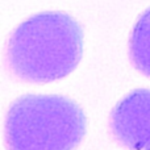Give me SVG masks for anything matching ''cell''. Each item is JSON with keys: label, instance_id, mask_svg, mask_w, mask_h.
I'll return each instance as SVG.
<instances>
[{"label": "cell", "instance_id": "1", "mask_svg": "<svg viewBox=\"0 0 150 150\" xmlns=\"http://www.w3.org/2000/svg\"><path fill=\"white\" fill-rule=\"evenodd\" d=\"M83 53V30L63 12H42L21 23L8 42V65L20 80L49 83L73 73Z\"/></svg>", "mask_w": 150, "mask_h": 150}, {"label": "cell", "instance_id": "3", "mask_svg": "<svg viewBox=\"0 0 150 150\" xmlns=\"http://www.w3.org/2000/svg\"><path fill=\"white\" fill-rule=\"evenodd\" d=\"M111 134L128 150H150V90L138 88L113 107Z\"/></svg>", "mask_w": 150, "mask_h": 150}, {"label": "cell", "instance_id": "4", "mask_svg": "<svg viewBox=\"0 0 150 150\" xmlns=\"http://www.w3.org/2000/svg\"><path fill=\"white\" fill-rule=\"evenodd\" d=\"M129 55L133 66L150 76V8L134 24L129 41Z\"/></svg>", "mask_w": 150, "mask_h": 150}, {"label": "cell", "instance_id": "2", "mask_svg": "<svg viewBox=\"0 0 150 150\" xmlns=\"http://www.w3.org/2000/svg\"><path fill=\"white\" fill-rule=\"evenodd\" d=\"M86 115L59 95H24L5 117L7 150H75L86 134Z\"/></svg>", "mask_w": 150, "mask_h": 150}]
</instances>
